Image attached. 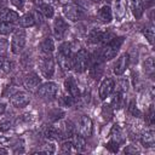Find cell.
I'll return each mask as SVG.
<instances>
[{"label":"cell","mask_w":155,"mask_h":155,"mask_svg":"<svg viewBox=\"0 0 155 155\" xmlns=\"http://www.w3.org/2000/svg\"><path fill=\"white\" fill-rule=\"evenodd\" d=\"M88 53L86 50H79L71 58V68L76 73H84L88 67Z\"/></svg>","instance_id":"obj_1"},{"label":"cell","mask_w":155,"mask_h":155,"mask_svg":"<svg viewBox=\"0 0 155 155\" xmlns=\"http://www.w3.org/2000/svg\"><path fill=\"white\" fill-rule=\"evenodd\" d=\"M39 68L45 78H52L54 73V59L51 53H41L39 59Z\"/></svg>","instance_id":"obj_2"},{"label":"cell","mask_w":155,"mask_h":155,"mask_svg":"<svg viewBox=\"0 0 155 155\" xmlns=\"http://www.w3.org/2000/svg\"><path fill=\"white\" fill-rule=\"evenodd\" d=\"M122 42H124V38H114L109 42H107L103 48V53H102L103 59H107V61L113 59L119 52Z\"/></svg>","instance_id":"obj_3"},{"label":"cell","mask_w":155,"mask_h":155,"mask_svg":"<svg viewBox=\"0 0 155 155\" xmlns=\"http://www.w3.org/2000/svg\"><path fill=\"white\" fill-rule=\"evenodd\" d=\"M25 46V31L23 29L13 30L12 40H11V51L15 54H19Z\"/></svg>","instance_id":"obj_4"},{"label":"cell","mask_w":155,"mask_h":155,"mask_svg":"<svg viewBox=\"0 0 155 155\" xmlns=\"http://www.w3.org/2000/svg\"><path fill=\"white\" fill-rule=\"evenodd\" d=\"M63 13H64V16H65L68 19H70L71 22L80 21V19H82V17L85 16L84 10H82L79 5H76V4H74V2H69V4L64 5V6H63Z\"/></svg>","instance_id":"obj_5"},{"label":"cell","mask_w":155,"mask_h":155,"mask_svg":"<svg viewBox=\"0 0 155 155\" xmlns=\"http://www.w3.org/2000/svg\"><path fill=\"white\" fill-rule=\"evenodd\" d=\"M57 85L54 82H45L42 84L41 86L38 87V96L41 98V99H45V101H51L56 97L57 94Z\"/></svg>","instance_id":"obj_6"},{"label":"cell","mask_w":155,"mask_h":155,"mask_svg":"<svg viewBox=\"0 0 155 155\" xmlns=\"http://www.w3.org/2000/svg\"><path fill=\"white\" fill-rule=\"evenodd\" d=\"M68 23L62 18V17H57L53 21V34L56 36V39L62 40L68 30Z\"/></svg>","instance_id":"obj_7"},{"label":"cell","mask_w":155,"mask_h":155,"mask_svg":"<svg viewBox=\"0 0 155 155\" xmlns=\"http://www.w3.org/2000/svg\"><path fill=\"white\" fill-rule=\"evenodd\" d=\"M29 102H30V98L27 92L18 91L11 96V104L16 108H24L29 104Z\"/></svg>","instance_id":"obj_8"},{"label":"cell","mask_w":155,"mask_h":155,"mask_svg":"<svg viewBox=\"0 0 155 155\" xmlns=\"http://www.w3.org/2000/svg\"><path fill=\"white\" fill-rule=\"evenodd\" d=\"M128 63H130V58H128V54L124 53L120 56V58L115 62L114 64V68H113V71L115 75H122L125 73V70L127 69L128 67Z\"/></svg>","instance_id":"obj_9"},{"label":"cell","mask_w":155,"mask_h":155,"mask_svg":"<svg viewBox=\"0 0 155 155\" xmlns=\"http://www.w3.org/2000/svg\"><path fill=\"white\" fill-rule=\"evenodd\" d=\"M114 90V81L110 78H105L99 86V98L104 101Z\"/></svg>","instance_id":"obj_10"},{"label":"cell","mask_w":155,"mask_h":155,"mask_svg":"<svg viewBox=\"0 0 155 155\" xmlns=\"http://www.w3.org/2000/svg\"><path fill=\"white\" fill-rule=\"evenodd\" d=\"M40 82H41V80H40V78L35 73H29L28 75H25L24 80H23L24 87L27 90H29V91H35L39 87Z\"/></svg>","instance_id":"obj_11"},{"label":"cell","mask_w":155,"mask_h":155,"mask_svg":"<svg viewBox=\"0 0 155 155\" xmlns=\"http://www.w3.org/2000/svg\"><path fill=\"white\" fill-rule=\"evenodd\" d=\"M79 132L82 137H90L92 133V120L88 116H82L79 121Z\"/></svg>","instance_id":"obj_12"},{"label":"cell","mask_w":155,"mask_h":155,"mask_svg":"<svg viewBox=\"0 0 155 155\" xmlns=\"http://www.w3.org/2000/svg\"><path fill=\"white\" fill-rule=\"evenodd\" d=\"M64 88H65L67 93L70 97L75 98V99L80 96V90L78 87V84H76V81L71 76H69V78L65 79V81H64Z\"/></svg>","instance_id":"obj_13"},{"label":"cell","mask_w":155,"mask_h":155,"mask_svg":"<svg viewBox=\"0 0 155 155\" xmlns=\"http://www.w3.org/2000/svg\"><path fill=\"white\" fill-rule=\"evenodd\" d=\"M0 19H1V22H8V23H16V22H18V19H19V16H18V13L16 12V11H13V10H8V8H2L1 10V12H0Z\"/></svg>","instance_id":"obj_14"},{"label":"cell","mask_w":155,"mask_h":155,"mask_svg":"<svg viewBox=\"0 0 155 155\" xmlns=\"http://www.w3.org/2000/svg\"><path fill=\"white\" fill-rule=\"evenodd\" d=\"M18 24L21 28H29V27H33L36 24V18H35V15L34 13H25L23 15L22 17H19L18 19Z\"/></svg>","instance_id":"obj_15"},{"label":"cell","mask_w":155,"mask_h":155,"mask_svg":"<svg viewBox=\"0 0 155 155\" xmlns=\"http://www.w3.org/2000/svg\"><path fill=\"white\" fill-rule=\"evenodd\" d=\"M57 61H58L59 67H61L63 70H69V69L71 68V56H70V54H65V53L58 52V54H57Z\"/></svg>","instance_id":"obj_16"},{"label":"cell","mask_w":155,"mask_h":155,"mask_svg":"<svg viewBox=\"0 0 155 155\" xmlns=\"http://www.w3.org/2000/svg\"><path fill=\"white\" fill-rule=\"evenodd\" d=\"M59 132H61V136L62 138H70L75 134V128L73 126V124L70 121H65L61 127H59Z\"/></svg>","instance_id":"obj_17"},{"label":"cell","mask_w":155,"mask_h":155,"mask_svg":"<svg viewBox=\"0 0 155 155\" xmlns=\"http://www.w3.org/2000/svg\"><path fill=\"white\" fill-rule=\"evenodd\" d=\"M98 18L103 22V23H109L113 18V13H111V10L108 5H104L102 6L99 10H98Z\"/></svg>","instance_id":"obj_18"},{"label":"cell","mask_w":155,"mask_h":155,"mask_svg":"<svg viewBox=\"0 0 155 155\" xmlns=\"http://www.w3.org/2000/svg\"><path fill=\"white\" fill-rule=\"evenodd\" d=\"M130 6H131V10H132L133 15L136 16V18H139L143 15V11H144L143 0H130Z\"/></svg>","instance_id":"obj_19"},{"label":"cell","mask_w":155,"mask_h":155,"mask_svg":"<svg viewBox=\"0 0 155 155\" xmlns=\"http://www.w3.org/2000/svg\"><path fill=\"white\" fill-rule=\"evenodd\" d=\"M38 11L47 18L53 17V13H54V10H53L52 5L48 4V2H38Z\"/></svg>","instance_id":"obj_20"},{"label":"cell","mask_w":155,"mask_h":155,"mask_svg":"<svg viewBox=\"0 0 155 155\" xmlns=\"http://www.w3.org/2000/svg\"><path fill=\"white\" fill-rule=\"evenodd\" d=\"M40 50H41V53H52L54 50V42H53L52 38H50V36L45 38L40 42Z\"/></svg>","instance_id":"obj_21"},{"label":"cell","mask_w":155,"mask_h":155,"mask_svg":"<svg viewBox=\"0 0 155 155\" xmlns=\"http://www.w3.org/2000/svg\"><path fill=\"white\" fill-rule=\"evenodd\" d=\"M140 142L145 148H150L155 144V136H154V131H147L145 133L142 134L140 137Z\"/></svg>","instance_id":"obj_22"},{"label":"cell","mask_w":155,"mask_h":155,"mask_svg":"<svg viewBox=\"0 0 155 155\" xmlns=\"http://www.w3.org/2000/svg\"><path fill=\"white\" fill-rule=\"evenodd\" d=\"M110 138H111V140L116 142L117 144H120V143L124 142L122 131H121V128H120L117 125H114V126H113V128H111V131H110Z\"/></svg>","instance_id":"obj_23"},{"label":"cell","mask_w":155,"mask_h":155,"mask_svg":"<svg viewBox=\"0 0 155 155\" xmlns=\"http://www.w3.org/2000/svg\"><path fill=\"white\" fill-rule=\"evenodd\" d=\"M73 137H74V139H73V147L75 148V150L76 151L85 150V147H86L85 137H82L81 134H74Z\"/></svg>","instance_id":"obj_24"},{"label":"cell","mask_w":155,"mask_h":155,"mask_svg":"<svg viewBox=\"0 0 155 155\" xmlns=\"http://www.w3.org/2000/svg\"><path fill=\"white\" fill-rule=\"evenodd\" d=\"M45 137L48 138V139H59V138H62L61 132H59V128H57L54 126L46 127V130H45Z\"/></svg>","instance_id":"obj_25"},{"label":"cell","mask_w":155,"mask_h":155,"mask_svg":"<svg viewBox=\"0 0 155 155\" xmlns=\"http://www.w3.org/2000/svg\"><path fill=\"white\" fill-rule=\"evenodd\" d=\"M13 68V64L11 61H8L7 58L0 56V71L2 73H10Z\"/></svg>","instance_id":"obj_26"},{"label":"cell","mask_w":155,"mask_h":155,"mask_svg":"<svg viewBox=\"0 0 155 155\" xmlns=\"http://www.w3.org/2000/svg\"><path fill=\"white\" fill-rule=\"evenodd\" d=\"M15 28L12 23L8 22H0V34L1 35H8L11 33H13Z\"/></svg>","instance_id":"obj_27"},{"label":"cell","mask_w":155,"mask_h":155,"mask_svg":"<svg viewBox=\"0 0 155 155\" xmlns=\"http://www.w3.org/2000/svg\"><path fill=\"white\" fill-rule=\"evenodd\" d=\"M121 103H122V93L115 91L113 94V98H111V104L114 105V108H120Z\"/></svg>","instance_id":"obj_28"},{"label":"cell","mask_w":155,"mask_h":155,"mask_svg":"<svg viewBox=\"0 0 155 155\" xmlns=\"http://www.w3.org/2000/svg\"><path fill=\"white\" fill-rule=\"evenodd\" d=\"M102 116L108 121L111 119L113 116V108L109 105V104H104L103 108H102Z\"/></svg>","instance_id":"obj_29"},{"label":"cell","mask_w":155,"mask_h":155,"mask_svg":"<svg viewBox=\"0 0 155 155\" xmlns=\"http://www.w3.org/2000/svg\"><path fill=\"white\" fill-rule=\"evenodd\" d=\"M145 38L148 39V41L150 44H153V39H154V27L153 25H149V27H145L144 30H143Z\"/></svg>","instance_id":"obj_30"},{"label":"cell","mask_w":155,"mask_h":155,"mask_svg":"<svg viewBox=\"0 0 155 155\" xmlns=\"http://www.w3.org/2000/svg\"><path fill=\"white\" fill-rule=\"evenodd\" d=\"M114 87H115V91L116 92L124 93V92L127 91V82H126V80H119L116 82V86L114 85Z\"/></svg>","instance_id":"obj_31"},{"label":"cell","mask_w":155,"mask_h":155,"mask_svg":"<svg viewBox=\"0 0 155 155\" xmlns=\"http://www.w3.org/2000/svg\"><path fill=\"white\" fill-rule=\"evenodd\" d=\"M115 7H116L117 17H122L125 13V6L122 4V0H115Z\"/></svg>","instance_id":"obj_32"},{"label":"cell","mask_w":155,"mask_h":155,"mask_svg":"<svg viewBox=\"0 0 155 155\" xmlns=\"http://www.w3.org/2000/svg\"><path fill=\"white\" fill-rule=\"evenodd\" d=\"M107 149L109 150V151H111V153H116L117 150H119V144L116 143V142H114V140H109L108 143H107Z\"/></svg>","instance_id":"obj_33"},{"label":"cell","mask_w":155,"mask_h":155,"mask_svg":"<svg viewBox=\"0 0 155 155\" xmlns=\"http://www.w3.org/2000/svg\"><path fill=\"white\" fill-rule=\"evenodd\" d=\"M71 148H73V142L71 140H65L61 147V151L62 153H70Z\"/></svg>","instance_id":"obj_34"},{"label":"cell","mask_w":155,"mask_h":155,"mask_svg":"<svg viewBox=\"0 0 155 155\" xmlns=\"http://www.w3.org/2000/svg\"><path fill=\"white\" fill-rule=\"evenodd\" d=\"M41 153H45V154H53L54 153V145L53 144H45L44 145V149L40 150Z\"/></svg>","instance_id":"obj_35"},{"label":"cell","mask_w":155,"mask_h":155,"mask_svg":"<svg viewBox=\"0 0 155 155\" xmlns=\"http://www.w3.org/2000/svg\"><path fill=\"white\" fill-rule=\"evenodd\" d=\"M10 127H11V121H10V120H4V121L0 124V131H1V132H5V131L10 130Z\"/></svg>","instance_id":"obj_36"},{"label":"cell","mask_w":155,"mask_h":155,"mask_svg":"<svg viewBox=\"0 0 155 155\" xmlns=\"http://www.w3.org/2000/svg\"><path fill=\"white\" fill-rule=\"evenodd\" d=\"M139 150L134 147V145H128L126 149H125V153L126 154H136V153H138Z\"/></svg>","instance_id":"obj_37"},{"label":"cell","mask_w":155,"mask_h":155,"mask_svg":"<svg viewBox=\"0 0 155 155\" xmlns=\"http://www.w3.org/2000/svg\"><path fill=\"white\" fill-rule=\"evenodd\" d=\"M16 7H18V8H22L23 7V5H24V1L25 0H10Z\"/></svg>","instance_id":"obj_38"},{"label":"cell","mask_w":155,"mask_h":155,"mask_svg":"<svg viewBox=\"0 0 155 155\" xmlns=\"http://www.w3.org/2000/svg\"><path fill=\"white\" fill-rule=\"evenodd\" d=\"M130 111H131L133 115H136V114L139 115V111H138L137 108L134 107V103H133V102H131V104H130Z\"/></svg>","instance_id":"obj_39"},{"label":"cell","mask_w":155,"mask_h":155,"mask_svg":"<svg viewBox=\"0 0 155 155\" xmlns=\"http://www.w3.org/2000/svg\"><path fill=\"white\" fill-rule=\"evenodd\" d=\"M148 117H149V124H153L154 122V110H153V107H150V109H149Z\"/></svg>","instance_id":"obj_40"},{"label":"cell","mask_w":155,"mask_h":155,"mask_svg":"<svg viewBox=\"0 0 155 155\" xmlns=\"http://www.w3.org/2000/svg\"><path fill=\"white\" fill-rule=\"evenodd\" d=\"M5 109H6V105H5V103L0 102V115H1V114H4Z\"/></svg>","instance_id":"obj_41"},{"label":"cell","mask_w":155,"mask_h":155,"mask_svg":"<svg viewBox=\"0 0 155 155\" xmlns=\"http://www.w3.org/2000/svg\"><path fill=\"white\" fill-rule=\"evenodd\" d=\"M5 5H6L5 0H0V10H2V8L5 7Z\"/></svg>","instance_id":"obj_42"},{"label":"cell","mask_w":155,"mask_h":155,"mask_svg":"<svg viewBox=\"0 0 155 155\" xmlns=\"http://www.w3.org/2000/svg\"><path fill=\"white\" fill-rule=\"evenodd\" d=\"M47 2H48V4H58L59 0H47Z\"/></svg>","instance_id":"obj_43"},{"label":"cell","mask_w":155,"mask_h":155,"mask_svg":"<svg viewBox=\"0 0 155 155\" xmlns=\"http://www.w3.org/2000/svg\"><path fill=\"white\" fill-rule=\"evenodd\" d=\"M0 153H4V154H6V153H7V150H5V149H0Z\"/></svg>","instance_id":"obj_44"}]
</instances>
